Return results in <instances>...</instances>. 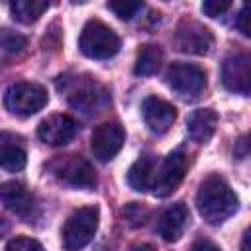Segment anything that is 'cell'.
Masks as SVG:
<instances>
[{"instance_id":"cell-1","label":"cell","mask_w":251,"mask_h":251,"mask_svg":"<svg viewBox=\"0 0 251 251\" xmlns=\"http://www.w3.org/2000/svg\"><path fill=\"white\" fill-rule=\"evenodd\" d=\"M237 206L239 200L235 192L220 175H210L200 184L196 194V208L208 224L218 226L226 222L229 216L237 212Z\"/></svg>"},{"instance_id":"cell-2","label":"cell","mask_w":251,"mask_h":251,"mask_svg":"<svg viewBox=\"0 0 251 251\" xmlns=\"http://www.w3.org/2000/svg\"><path fill=\"white\" fill-rule=\"evenodd\" d=\"M57 86L65 94L67 102L82 114H96L104 106H108V102H110L106 88L96 78H92L88 75H84V76H78V75L61 76Z\"/></svg>"},{"instance_id":"cell-3","label":"cell","mask_w":251,"mask_h":251,"mask_svg":"<svg viewBox=\"0 0 251 251\" xmlns=\"http://www.w3.org/2000/svg\"><path fill=\"white\" fill-rule=\"evenodd\" d=\"M98 220H100V212L96 206H82L75 210L67 218L61 229V241L65 251L84 249L94 239V233L98 229Z\"/></svg>"},{"instance_id":"cell-4","label":"cell","mask_w":251,"mask_h":251,"mask_svg":"<svg viewBox=\"0 0 251 251\" xmlns=\"http://www.w3.org/2000/svg\"><path fill=\"white\" fill-rule=\"evenodd\" d=\"M78 47L90 59H110L120 51L122 41L118 33L104 22L88 20L80 31Z\"/></svg>"},{"instance_id":"cell-5","label":"cell","mask_w":251,"mask_h":251,"mask_svg":"<svg viewBox=\"0 0 251 251\" xmlns=\"http://www.w3.org/2000/svg\"><path fill=\"white\" fill-rule=\"evenodd\" d=\"M49 173L61 182L71 188H94L96 186V173L92 165L80 155H65L57 157L49 163Z\"/></svg>"},{"instance_id":"cell-6","label":"cell","mask_w":251,"mask_h":251,"mask_svg":"<svg viewBox=\"0 0 251 251\" xmlns=\"http://www.w3.org/2000/svg\"><path fill=\"white\" fill-rule=\"evenodd\" d=\"M47 102H49L47 90L37 82H16L8 86L4 94L6 108L20 118L37 114L39 110H43Z\"/></svg>"},{"instance_id":"cell-7","label":"cell","mask_w":251,"mask_h":251,"mask_svg":"<svg viewBox=\"0 0 251 251\" xmlns=\"http://www.w3.org/2000/svg\"><path fill=\"white\" fill-rule=\"evenodd\" d=\"M165 80L171 90H175L180 98L194 100L206 86V73L194 63H173L165 73Z\"/></svg>"},{"instance_id":"cell-8","label":"cell","mask_w":251,"mask_h":251,"mask_svg":"<svg viewBox=\"0 0 251 251\" xmlns=\"http://www.w3.org/2000/svg\"><path fill=\"white\" fill-rule=\"evenodd\" d=\"M188 169V157L184 153L182 147L175 149L173 153H169L165 157V161L159 163L157 173H155V180L151 186V192L159 198L169 196L184 178V173Z\"/></svg>"},{"instance_id":"cell-9","label":"cell","mask_w":251,"mask_h":251,"mask_svg":"<svg viewBox=\"0 0 251 251\" xmlns=\"http://www.w3.org/2000/svg\"><path fill=\"white\" fill-rule=\"evenodd\" d=\"M175 45L188 55H206L214 45L212 31L198 22H180L175 33Z\"/></svg>"},{"instance_id":"cell-10","label":"cell","mask_w":251,"mask_h":251,"mask_svg":"<svg viewBox=\"0 0 251 251\" xmlns=\"http://www.w3.org/2000/svg\"><path fill=\"white\" fill-rule=\"evenodd\" d=\"M124 141H126L124 127L118 122H104L92 131L90 149L98 161H110L120 153Z\"/></svg>"},{"instance_id":"cell-11","label":"cell","mask_w":251,"mask_h":251,"mask_svg":"<svg viewBox=\"0 0 251 251\" xmlns=\"http://www.w3.org/2000/svg\"><path fill=\"white\" fill-rule=\"evenodd\" d=\"M222 82L229 92L247 96L251 88V59L247 53L229 55L222 65Z\"/></svg>"},{"instance_id":"cell-12","label":"cell","mask_w":251,"mask_h":251,"mask_svg":"<svg viewBox=\"0 0 251 251\" xmlns=\"http://www.w3.org/2000/svg\"><path fill=\"white\" fill-rule=\"evenodd\" d=\"M76 131H78L76 122L67 114H51L45 120H41V124L37 126L39 139L53 147L67 145L69 141L75 139Z\"/></svg>"},{"instance_id":"cell-13","label":"cell","mask_w":251,"mask_h":251,"mask_svg":"<svg viewBox=\"0 0 251 251\" xmlns=\"http://www.w3.org/2000/svg\"><path fill=\"white\" fill-rule=\"evenodd\" d=\"M141 116H143V122L145 126L157 133V135H163L165 131L171 129V126L175 124L176 120V110L171 102L163 100V98H157V96H147L141 104Z\"/></svg>"},{"instance_id":"cell-14","label":"cell","mask_w":251,"mask_h":251,"mask_svg":"<svg viewBox=\"0 0 251 251\" xmlns=\"http://www.w3.org/2000/svg\"><path fill=\"white\" fill-rule=\"evenodd\" d=\"M0 202L8 210H12L14 214H18L25 220H29L33 216V210H35L33 196L18 180H8V182L0 184Z\"/></svg>"},{"instance_id":"cell-15","label":"cell","mask_w":251,"mask_h":251,"mask_svg":"<svg viewBox=\"0 0 251 251\" xmlns=\"http://www.w3.org/2000/svg\"><path fill=\"white\" fill-rule=\"evenodd\" d=\"M188 220H190V214H188V208L182 204V202H176L173 206H169L161 216H159V222H157V231L159 235L173 243V241H178L180 235L184 233L186 226H188Z\"/></svg>"},{"instance_id":"cell-16","label":"cell","mask_w":251,"mask_h":251,"mask_svg":"<svg viewBox=\"0 0 251 251\" xmlns=\"http://www.w3.org/2000/svg\"><path fill=\"white\" fill-rule=\"evenodd\" d=\"M27 155L24 139L12 131H0V169L18 173L25 167Z\"/></svg>"},{"instance_id":"cell-17","label":"cell","mask_w":251,"mask_h":251,"mask_svg":"<svg viewBox=\"0 0 251 251\" xmlns=\"http://www.w3.org/2000/svg\"><path fill=\"white\" fill-rule=\"evenodd\" d=\"M159 161L155 155H141L127 171V184L137 192H147L153 186Z\"/></svg>"},{"instance_id":"cell-18","label":"cell","mask_w":251,"mask_h":251,"mask_svg":"<svg viewBox=\"0 0 251 251\" xmlns=\"http://www.w3.org/2000/svg\"><path fill=\"white\" fill-rule=\"evenodd\" d=\"M216 126H218V114L212 108H198L186 120L188 137L192 141H196V143L208 141L214 135Z\"/></svg>"},{"instance_id":"cell-19","label":"cell","mask_w":251,"mask_h":251,"mask_svg":"<svg viewBox=\"0 0 251 251\" xmlns=\"http://www.w3.org/2000/svg\"><path fill=\"white\" fill-rule=\"evenodd\" d=\"M163 63V51L159 45H143L137 51V59H135V75L137 76H149L155 75L161 69Z\"/></svg>"},{"instance_id":"cell-20","label":"cell","mask_w":251,"mask_h":251,"mask_svg":"<svg viewBox=\"0 0 251 251\" xmlns=\"http://www.w3.org/2000/svg\"><path fill=\"white\" fill-rule=\"evenodd\" d=\"M47 8H49V2H43V0H16L10 4V12L14 20L22 24L37 22Z\"/></svg>"},{"instance_id":"cell-21","label":"cell","mask_w":251,"mask_h":251,"mask_svg":"<svg viewBox=\"0 0 251 251\" xmlns=\"http://www.w3.org/2000/svg\"><path fill=\"white\" fill-rule=\"evenodd\" d=\"M27 39L22 33H16L12 29H2L0 31V47L8 53H20L25 47Z\"/></svg>"},{"instance_id":"cell-22","label":"cell","mask_w":251,"mask_h":251,"mask_svg":"<svg viewBox=\"0 0 251 251\" xmlns=\"http://www.w3.org/2000/svg\"><path fill=\"white\" fill-rule=\"evenodd\" d=\"M106 6H108V10H112L122 20H131L133 16H137V12L143 10V2H126V0H122V2H108Z\"/></svg>"},{"instance_id":"cell-23","label":"cell","mask_w":251,"mask_h":251,"mask_svg":"<svg viewBox=\"0 0 251 251\" xmlns=\"http://www.w3.org/2000/svg\"><path fill=\"white\" fill-rule=\"evenodd\" d=\"M6 251H43L41 243L33 237H14L8 245H6Z\"/></svg>"},{"instance_id":"cell-24","label":"cell","mask_w":251,"mask_h":251,"mask_svg":"<svg viewBox=\"0 0 251 251\" xmlns=\"http://www.w3.org/2000/svg\"><path fill=\"white\" fill-rule=\"evenodd\" d=\"M229 6H231L229 0H206V2L202 4V12H204L206 16H210V18H218V16H222L224 12H227Z\"/></svg>"},{"instance_id":"cell-25","label":"cell","mask_w":251,"mask_h":251,"mask_svg":"<svg viewBox=\"0 0 251 251\" xmlns=\"http://www.w3.org/2000/svg\"><path fill=\"white\" fill-rule=\"evenodd\" d=\"M247 6H243L241 10H239V16H237V22H235V25H237V29L243 33V35H249V25H247Z\"/></svg>"},{"instance_id":"cell-26","label":"cell","mask_w":251,"mask_h":251,"mask_svg":"<svg viewBox=\"0 0 251 251\" xmlns=\"http://www.w3.org/2000/svg\"><path fill=\"white\" fill-rule=\"evenodd\" d=\"M190 251H220V249H218L212 241H198V243L192 245Z\"/></svg>"},{"instance_id":"cell-27","label":"cell","mask_w":251,"mask_h":251,"mask_svg":"<svg viewBox=\"0 0 251 251\" xmlns=\"http://www.w3.org/2000/svg\"><path fill=\"white\" fill-rule=\"evenodd\" d=\"M129 251H157L153 245H147V243H141V245H133Z\"/></svg>"},{"instance_id":"cell-28","label":"cell","mask_w":251,"mask_h":251,"mask_svg":"<svg viewBox=\"0 0 251 251\" xmlns=\"http://www.w3.org/2000/svg\"><path fill=\"white\" fill-rule=\"evenodd\" d=\"M247 241H249V231H245V233H243V241H241V251H249V247H247Z\"/></svg>"}]
</instances>
